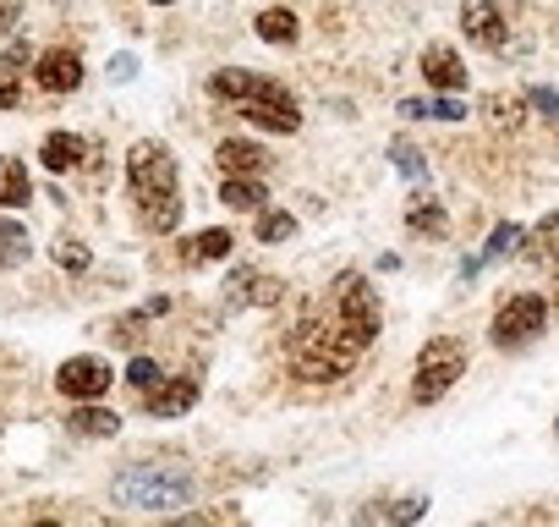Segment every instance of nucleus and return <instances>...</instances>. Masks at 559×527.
Listing matches in <instances>:
<instances>
[{"mask_svg": "<svg viewBox=\"0 0 559 527\" xmlns=\"http://www.w3.org/2000/svg\"><path fill=\"white\" fill-rule=\"evenodd\" d=\"M127 187L138 198V214L154 236H170L181 220V181H176V154L159 138H143L127 149Z\"/></svg>", "mask_w": 559, "mask_h": 527, "instance_id": "nucleus-1", "label": "nucleus"}, {"mask_svg": "<svg viewBox=\"0 0 559 527\" xmlns=\"http://www.w3.org/2000/svg\"><path fill=\"white\" fill-rule=\"evenodd\" d=\"M362 341L330 314V319H308V325H297V336H292V368H297V379H308V385H335V379H346L357 363H362Z\"/></svg>", "mask_w": 559, "mask_h": 527, "instance_id": "nucleus-2", "label": "nucleus"}, {"mask_svg": "<svg viewBox=\"0 0 559 527\" xmlns=\"http://www.w3.org/2000/svg\"><path fill=\"white\" fill-rule=\"evenodd\" d=\"M198 483L187 467H165V461H138V467H121L116 483H110V500L127 505V511H181L192 505Z\"/></svg>", "mask_w": 559, "mask_h": 527, "instance_id": "nucleus-3", "label": "nucleus"}, {"mask_svg": "<svg viewBox=\"0 0 559 527\" xmlns=\"http://www.w3.org/2000/svg\"><path fill=\"white\" fill-rule=\"evenodd\" d=\"M330 314L368 347L373 336H379V325H384V314H379V297L368 292V276H357V270H346V276H335V286H330Z\"/></svg>", "mask_w": 559, "mask_h": 527, "instance_id": "nucleus-4", "label": "nucleus"}, {"mask_svg": "<svg viewBox=\"0 0 559 527\" xmlns=\"http://www.w3.org/2000/svg\"><path fill=\"white\" fill-rule=\"evenodd\" d=\"M466 374V347L461 341H450V336H433L428 347H423V358H417V379H412V396L423 401V407H433L444 390H455V379Z\"/></svg>", "mask_w": 559, "mask_h": 527, "instance_id": "nucleus-5", "label": "nucleus"}, {"mask_svg": "<svg viewBox=\"0 0 559 527\" xmlns=\"http://www.w3.org/2000/svg\"><path fill=\"white\" fill-rule=\"evenodd\" d=\"M543 325H548V297H537V292H521V297H510L499 314H493V325H488V341L493 347H526V341H537L543 336Z\"/></svg>", "mask_w": 559, "mask_h": 527, "instance_id": "nucleus-6", "label": "nucleus"}, {"mask_svg": "<svg viewBox=\"0 0 559 527\" xmlns=\"http://www.w3.org/2000/svg\"><path fill=\"white\" fill-rule=\"evenodd\" d=\"M110 363L105 358H72V363H61V374H56V390L61 396H72V401H99L105 390H110Z\"/></svg>", "mask_w": 559, "mask_h": 527, "instance_id": "nucleus-7", "label": "nucleus"}, {"mask_svg": "<svg viewBox=\"0 0 559 527\" xmlns=\"http://www.w3.org/2000/svg\"><path fill=\"white\" fill-rule=\"evenodd\" d=\"M209 94L214 99H225V105H247V99H263V94H286L274 78H263V72H247V67H225V72H214L209 78Z\"/></svg>", "mask_w": 559, "mask_h": 527, "instance_id": "nucleus-8", "label": "nucleus"}, {"mask_svg": "<svg viewBox=\"0 0 559 527\" xmlns=\"http://www.w3.org/2000/svg\"><path fill=\"white\" fill-rule=\"evenodd\" d=\"M247 121H258V127H269V132H297L302 127V110H297V99H292V89L286 94H263V99H247V105H236Z\"/></svg>", "mask_w": 559, "mask_h": 527, "instance_id": "nucleus-9", "label": "nucleus"}, {"mask_svg": "<svg viewBox=\"0 0 559 527\" xmlns=\"http://www.w3.org/2000/svg\"><path fill=\"white\" fill-rule=\"evenodd\" d=\"M461 28H466V39H472V45H483V50H499V45L510 39V28H504V17H499L493 0H466Z\"/></svg>", "mask_w": 559, "mask_h": 527, "instance_id": "nucleus-10", "label": "nucleus"}, {"mask_svg": "<svg viewBox=\"0 0 559 527\" xmlns=\"http://www.w3.org/2000/svg\"><path fill=\"white\" fill-rule=\"evenodd\" d=\"M39 89H50V94H72V89H83V56L78 50H50V56H39Z\"/></svg>", "mask_w": 559, "mask_h": 527, "instance_id": "nucleus-11", "label": "nucleus"}, {"mask_svg": "<svg viewBox=\"0 0 559 527\" xmlns=\"http://www.w3.org/2000/svg\"><path fill=\"white\" fill-rule=\"evenodd\" d=\"M225 297H230L236 308H269V303L286 297V286L269 281V276H258V270H236L230 286H225Z\"/></svg>", "mask_w": 559, "mask_h": 527, "instance_id": "nucleus-12", "label": "nucleus"}, {"mask_svg": "<svg viewBox=\"0 0 559 527\" xmlns=\"http://www.w3.org/2000/svg\"><path fill=\"white\" fill-rule=\"evenodd\" d=\"M214 160H219L225 176H263L269 171V149L263 143H247V138H225L214 149Z\"/></svg>", "mask_w": 559, "mask_h": 527, "instance_id": "nucleus-13", "label": "nucleus"}, {"mask_svg": "<svg viewBox=\"0 0 559 527\" xmlns=\"http://www.w3.org/2000/svg\"><path fill=\"white\" fill-rule=\"evenodd\" d=\"M423 78H428L433 89H444V94H455V89H466V61H461L455 50H444V45H433V50H423Z\"/></svg>", "mask_w": 559, "mask_h": 527, "instance_id": "nucleus-14", "label": "nucleus"}, {"mask_svg": "<svg viewBox=\"0 0 559 527\" xmlns=\"http://www.w3.org/2000/svg\"><path fill=\"white\" fill-rule=\"evenodd\" d=\"M143 401H148V412H154V418H181V412H192V401H198V385H192V379H170V385L148 390Z\"/></svg>", "mask_w": 559, "mask_h": 527, "instance_id": "nucleus-15", "label": "nucleus"}, {"mask_svg": "<svg viewBox=\"0 0 559 527\" xmlns=\"http://www.w3.org/2000/svg\"><path fill=\"white\" fill-rule=\"evenodd\" d=\"M67 429H72L78 440H116V434H121V418H116L110 407H88V401H83V407L67 418Z\"/></svg>", "mask_w": 559, "mask_h": 527, "instance_id": "nucleus-16", "label": "nucleus"}, {"mask_svg": "<svg viewBox=\"0 0 559 527\" xmlns=\"http://www.w3.org/2000/svg\"><path fill=\"white\" fill-rule=\"evenodd\" d=\"M34 198V181H28V165L17 154H0V209H23Z\"/></svg>", "mask_w": 559, "mask_h": 527, "instance_id": "nucleus-17", "label": "nucleus"}, {"mask_svg": "<svg viewBox=\"0 0 559 527\" xmlns=\"http://www.w3.org/2000/svg\"><path fill=\"white\" fill-rule=\"evenodd\" d=\"M23 61H28V45H7L0 56V110H17V94H23Z\"/></svg>", "mask_w": 559, "mask_h": 527, "instance_id": "nucleus-18", "label": "nucleus"}, {"mask_svg": "<svg viewBox=\"0 0 559 527\" xmlns=\"http://www.w3.org/2000/svg\"><path fill=\"white\" fill-rule=\"evenodd\" d=\"M252 28H258V39H263V45H297V34H302V23H297L286 7L258 12V17H252Z\"/></svg>", "mask_w": 559, "mask_h": 527, "instance_id": "nucleus-19", "label": "nucleus"}, {"mask_svg": "<svg viewBox=\"0 0 559 527\" xmlns=\"http://www.w3.org/2000/svg\"><path fill=\"white\" fill-rule=\"evenodd\" d=\"M219 203L225 209H263L269 187H263V176H230V181H219Z\"/></svg>", "mask_w": 559, "mask_h": 527, "instance_id": "nucleus-20", "label": "nucleus"}, {"mask_svg": "<svg viewBox=\"0 0 559 527\" xmlns=\"http://www.w3.org/2000/svg\"><path fill=\"white\" fill-rule=\"evenodd\" d=\"M78 160H83V138H78V132H50V138H45V171L67 176Z\"/></svg>", "mask_w": 559, "mask_h": 527, "instance_id": "nucleus-21", "label": "nucleus"}, {"mask_svg": "<svg viewBox=\"0 0 559 527\" xmlns=\"http://www.w3.org/2000/svg\"><path fill=\"white\" fill-rule=\"evenodd\" d=\"M401 116H406V121H423V116H433V121H461L466 105H461L455 94H444V99H401Z\"/></svg>", "mask_w": 559, "mask_h": 527, "instance_id": "nucleus-22", "label": "nucleus"}, {"mask_svg": "<svg viewBox=\"0 0 559 527\" xmlns=\"http://www.w3.org/2000/svg\"><path fill=\"white\" fill-rule=\"evenodd\" d=\"M34 253V236L23 220H0V264H28Z\"/></svg>", "mask_w": 559, "mask_h": 527, "instance_id": "nucleus-23", "label": "nucleus"}, {"mask_svg": "<svg viewBox=\"0 0 559 527\" xmlns=\"http://www.w3.org/2000/svg\"><path fill=\"white\" fill-rule=\"evenodd\" d=\"M406 225H412L417 236H444V231H450V225H444V209H439V203H428V198L406 209Z\"/></svg>", "mask_w": 559, "mask_h": 527, "instance_id": "nucleus-24", "label": "nucleus"}, {"mask_svg": "<svg viewBox=\"0 0 559 527\" xmlns=\"http://www.w3.org/2000/svg\"><path fill=\"white\" fill-rule=\"evenodd\" d=\"M390 160L401 165V176H406V181H423V176H428V160H423V149H412L406 138H395V143H390Z\"/></svg>", "mask_w": 559, "mask_h": 527, "instance_id": "nucleus-25", "label": "nucleus"}, {"mask_svg": "<svg viewBox=\"0 0 559 527\" xmlns=\"http://www.w3.org/2000/svg\"><path fill=\"white\" fill-rule=\"evenodd\" d=\"M56 264H61L67 276H88V264H94V253H88L83 242H72V236H67V242H56Z\"/></svg>", "mask_w": 559, "mask_h": 527, "instance_id": "nucleus-26", "label": "nucleus"}, {"mask_svg": "<svg viewBox=\"0 0 559 527\" xmlns=\"http://www.w3.org/2000/svg\"><path fill=\"white\" fill-rule=\"evenodd\" d=\"M297 231V220L286 214V209H263V220H258V242H286Z\"/></svg>", "mask_w": 559, "mask_h": 527, "instance_id": "nucleus-27", "label": "nucleus"}, {"mask_svg": "<svg viewBox=\"0 0 559 527\" xmlns=\"http://www.w3.org/2000/svg\"><path fill=\"white\" fill-rule=\"evenodd\" d=\"M488 121H493V127H504V132H521L526 105H521V99H488Z\"/></svg>", "mask_w": 559, "mask_h": 527, "instance_id": "nucleus-28", "label": "nucleus"}, {"mask_svg": "<svg viewBox=\"0 0 559 527\" xmlns=\"http://www.w3.org/2000/svg\"><path fill=\"white\" fill-rule=\"evenodd\" d=\"M181 253H187V258H225V253H230V231H203V236L187 242Z\"/></svg>", "mask_w": 559, "mask_h": 527, "instance_id": "nucleus-29", "label": "nucleus"}, {"mask_svg": "<svg viewBox=\"0 0 559 527\" xmlns=\"http://www.w3.org/2000/svg\"><path fill=\"white\" fill-rule=\"evenodd\" d=\"M127 379H132V385H138V390H143V396H148V390H159V385H165V374H159V363H154V358H143V352H138V358H132V363H127Z\"/></svg>", "mask_w": 559, "mask_h": 527, "instance_id": "nucleus-30", "label": "nucleus"}, {"mask_svg": "<svg viewBox=\"0 0 559 527\" xmlns=\"http://www.w3.org/2000/svg\"><path fill=\"white\" fill-rule=\"evenodd\" d=\"M532 258L559 264V214H548V220L537 225V236H532Z\"/></svg>", "mask_w": 559, "mask_h": 527, "instance_id": "nucleus-31", "label": "nucleus"}, {"mask_svg": "<svg viewBox=\"0 0 559 527\" xmlns=\"http://www.w3.org/2000/svg\"><path fill=\"white\" fill-rule=\"evenodd\" d=\"M428 511V500L423 494H412V500H395V505H384V511H373V516H390V522H417Z\"/></svg>", "mask_w": 559, "mask_h": 527, "instance_id": "nucleus-32", "label": "nucleus"}, {"mask_svg": "<svg viewBox=\"0 0 559 527\" xmlns=\"http://www.w3.org/2000/svg\"><path fill=\"white\" fill-rule=\"evenodd\" d=\"M515 242H521V231H515V225H499V231L488 236V247H483V258H504V253H510Z\"/></svg>", "mask_w": 559, "mask_h": 527, "instance_id": "nucleus-33", "label": "nucleus"}, {"mask_svg": "<svg viewBox=\"0 0 559 527\" xmlns=\"http://www.w3.org/2000/svg\"><path fill=\"white\" fill-rule=\"evenodd\" d=\"M526 105H532V110H543L548 121H559V94H554V89H532V94H526Z\"/></svg>", "mask_w": 559, "mask_h": 527, "instance_id": "nucleus-34", "label": "nucleus"}, {"mask_svg": "<svg viewBox=\"0 0 559 527\" xmlns=\"http://www.w3.org/2000/svg\"><path fill=\"white\" fill-rule=\"evenodd\" d=\"M17 12H23V0H0V28H12Z\"/></svg>", "mask_w": 559, "mask_h": 527, "instance_id": "nucleus-35", "label": "nucleus"}, {"mask_svg": "<svg viewBox=\"0 0 559 527\" xmlns=\"http://www.w3.org/2000/svg\"><path fill=\"white\" fill-rule=\"evenodd\" d=\"M132 72H138L132 56H116V61H110V78H132Z\"/></svg>", "mask_w": 559, "mask_h": 527, "instance_id": "nucleus-36", "label": "nucleus"}, {"mask_svg": "<svg viewBox=\"0 0 559 527\" xmlns=\"http://www.w3.org/2000/svg\"><path fill=\"white\" fill-rule=\"evenodd\" d=\"M148 319H159V314H170V297H148V308H143Z\"/></svg>", "mask_w": 559, "mask_h": 527, "instance_id": "nucleus-37", "label": "nucleus"}, {"mask_svg": "<svg viewBox=\"0 0 559 527\" xmlns=\"http://www.w3.org/2000/svg\"><path fill=\"white\" fill-rule=\"evenodd\" d=\"M148 7H176V0H148Z\"/></svg>", "mask_w": 559, "mask_h": 527, "instance_id": "nucleus-38", "label": "nucleus"}, {"mask_svg": "<svg viewBox=\"0 0 559 527\" xmlns=\"http://www.w3.org/2000/svg\"><path fill=\"white\" fill-rule=\"evenodd\" d=\"M548 308H559V297H554V303H548Z\"/></svg>", "mask_w": 559, "mask_h": 527, "instance_id": "nucleus-39", "label": "nucleus"}, {"mask_svg": "<svg viewBox=\"0 0 559 527\" xmlns=\"http://www.w3.org/2000/svg\"><path fill=\"white\" fill-rule=\"evenodd\" d=\"M554 434H559V423H554Z\"/></svg>", "mask_w": 559, "mask_h": 527, "instance_id": "nucleus-40", "label": "nucleus"}]
</instances>
